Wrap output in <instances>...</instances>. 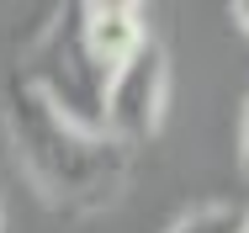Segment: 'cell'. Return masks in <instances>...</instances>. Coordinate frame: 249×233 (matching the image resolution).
Here are the masks:
<instances>
[{
    "instance_id": "6da1fadb",
    "label": "cell",
    "mask_w": 249,
    "mask_h": 233,
    "mask_svg": "<svg viewBox=\"0 0 249 233\" xmlns=\"http://www.w3.org/2000/svg\"><path fill=\"white\" fill-rule=\"evenodd\" d=\"M0 106H5V133H11V148H16L32 191L58 217L85 223L106 207H117V196L127 191V175H133L127 148H117L106 133H80L16 74H5Z\"/></svg>"
},
{
    "instance_id": "7a4b0ae2",
    "label": "cell",
    "mask_w": 249,
    "mask_h": 233,
    "mask_svg": "<svg viewBox=\"0 0 249 233\" xmlns=\"http://www.w3.org/2000/svg\"><path fill=\"white\" fill-rule=\"evenodd\" d=\"M27 90H37L64 122H74L80 133H101V111H106V85L111 74L96 64V53L85 48L80 32V0L58 5L48 21L37 27V37L21 48L16 69H11Z\"/></svg>"
},
{
    "instance_id": "52a82bcc",
    "label": "cell",
    "mask_w": 249,
    "mask_h": 233,
    "mask_svg": "<svg viewBox=\"0 0 249 233\" xmlns=\"http://www.w3.org/2000/svg\"><path fill=\"white\" fill-rule=\"evenodd\" d=\"M228 16H233V27L249 37V0H239V5H228Z\"/></svg>"
},
{
    "instance_id": "ba28073f",
    "label": "cell",
    "mask_w": 249,
    "mask_h": 233,
    "mask_svg": "<svg viewBox=\"0 0 249 233\" xmlns=\"http://www.w3.org/2000/svg\"><path fill=\"white\" fill-rule=\"evenodd\" d=\"M0 233H5V217H0Z\"/></svg>"
},
{
    "instance_id": "9c48e42d",
    "label": "cell",
    "mask_w": 249,
    "mask_h": 233,
    "mask_svg": "<svg viewBox=\"0 0 249 233\" xmlns=\"http://www.w3.org/2000/svg\"><path fill=\"white\" fill-rule=\"evenodd\" d=\"M244 233H249V223H244Z\"/></svg>"
},
{
    "instance_id": "277c9868",
    "label": "cell",
    "mask_w": 249,
    "mask_h": 233,
    "mask_svg": "<svg viewBox=\"0 0 249 233\" xmlns=\"http://www.w3.org/2000/svg\"><path fill=\"white\" fill-rule=\"evenodd\" d=\"M80 32L106 74H117V64H127L154 37L143 5H133V0H80Z\"/></svg>"
},
{
    "instance_id": "5b68a950",
    "label": "cell",
    "mask_w": 249,
    "mask_h": 233,
    "mask_svg": "<svg viewBox=\"0 0 249 233\" xmlns=\"http://www.w3.org/2000/svg\"><path fill=\"white\" fill-rule=\"evenodd\" d=\"M244 223H249V207H239V201H207V207L180 212L164 233H244Z\"/></svg>"
},
{
    "instance_id": "8992f818",
    "label": "cell",
    "mask_w": 249,
    "mask_h": 233,
    "mask_svg": "<svg viewBox=\"0 0 249 233\" xmlns=\"http://www.w3.org/2000/svg\"><path fill=\"white\" fill-rule=\"evenodd\" d=\"M239 164H244V180H249V95H244V117H239Z\"/></svg>"
},
{
    "instance_id": "3957f363",
    "label": "cell",
    "mask_w": 249,
    "mask_h": 233,
    "mask_svg": "<svg viewBox=\"0 0 249 233\" xmlns=\"http://www.w3.org/2000/svg\"><path fill=\"white\" fill-rule=\"evenodd\" d=\"M170 117V53L159 37L138 48L127 64H117L111 85H106V111H101V133L117 148H143L159 138Z\"/></svg>"
}]
</instances>
